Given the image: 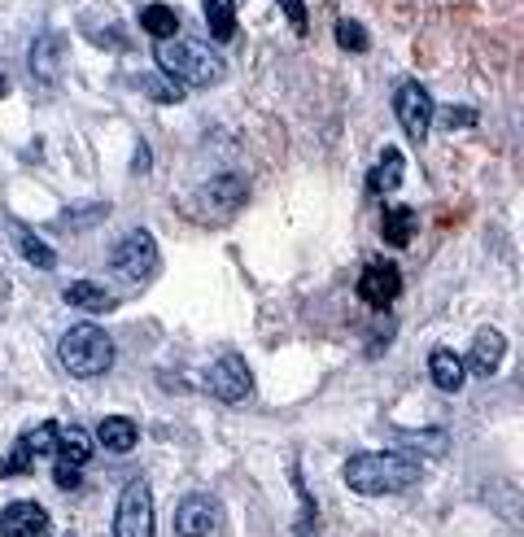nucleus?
<instances>
[{
	"label": "nucleus",
	"mask_w": 524,
	"mask_h": 537,
	"mask_svg": "<svg viewBox=\"0 0 524 537\" xmlns=\"http://www.w3.org/2000/svg\"><path fill=\"white\" fill-rule=\"evenodd\" d=\"M57 358H62V367L70 376L92 380V376H101V372L114 367V341H110V332L97 328V324H79L57 341Z\"/></svg>",
	"instance_id": "f03ea898"
},
{
	"label": "nucleus",
	"mask_w": 524,
	"mask_h": 537,
	"mask_svg": "<svg viewBox=\"0 0 524 537\" xmlns=\"http://www.w3.org/2000/svg\"><path fill=\"white\" fill-rule=\"evenodd\" d=\"M503 354H507V337L498 328H481L472 337V350H468V372L472 376H494L503 367Z\"/></svg>",
	"instance_id": "f8f14e48"
},
{
	"label": "nucleus",
	"mask_w": 524,
	"mask_h": 537,
	"mask_svg": "<svg viewBox=\"0 0 524 537\" xmlns=\"http://www.w3.org/2000/svg\"><path fill=\"white\" fill-rule=\"evenodd\" d=\"M393 114H398V123L402 131L415 140V145H424V136H428V127H433V97H428V88L424 83H402L398 92H393Z\"/></svg>",
	"instance_id": "423d86ee"
},
{
	"label": "nucleus",
	"mask_w": 524,
	"mask_h": 537,
	"mask_svg": "<svg viewBox=\"0 0 524 537\" xmlns=\"http://www.w3.org/2000/svg\"><path fill=\"white\" fill-rule=\"evenodd\" d=\"M44 533H49V511L40 503L18 498V503L0 511V537H44Z\"/></svg>",
	"instance_id": "9d476101"
},
{
	"label": "nucleus",
	"mask_w": 524,
	"mask_h": 537,
	"mask_svg": "<svg viewBox=\"0 0 524 537\" xmlns=\"http://www.w3.org/2000/svg\"><path fill=\"white\" fill-rule=\"evenodd\" d=\"M97 441L105 450H114V455H131L140 441V428H136V420H127V415H105L97 424Z\"/></svg>",
	"instance_id": "4468645a"
},
{
	"label": "nucleus",
	"mask_w": 524,
	"mask_h": 537,
	"mask_svg": "<svg viewBox=\"0 0 524 537\" xmlns=\"http://www.w3.org/2000/svg\"><path fill=\"white\" fill-rule=\"evenodd\" d=\"M158 66L166 75L184 79V83H197V88H214V83L228 79V66H223V57L206 49V44L197 40H166L158 49Z\"/></svg>",
	"instance_id": "7ed1b4c3"
},
{
	"label": "nucleus",
	"mask_w": 524,
	"mask_h": 537,
	"mask_svg": "<svg viewBox=\"0 0 524 537\" xmlns=\"http://www.w3.org/2000/svg\"><path fill=\"white\" fill-rule=\"evenodd\" d=\"M398 293H402V271L393 267V262H385V258L367 262L363 276H359V297L363 302L376 306V310H389L393 302H398Z\"/></svg>",
	"instance_id": "1a4fd4ad"
},
{
	"label": "nucleus",
	"mask_w": 524,
	"mask_h": 537,
	"mask_svg": "<svg viewBox=\"0 0 524 537\" xmlns=\"http://www.w3.org/2000/svg\"><path fill=\"white\" fill-rule=\"evenodd\" d=\"M5 92H9V79H5V75H0V97H5Z\"/></svg>",
	"instance_id": "cd10ccee"
},
{
	"label": "nucleus",
	"mask_w": 524,
	"mask_h": 537,
	"mask_svg": "<svg viewBox=\"0 0 524 537\" xmlns=\"http://www.w3.org/2000/svg\"><path fill=\"white\" fill-rule=\"evenodd\" d=\"M380 236H385V245H393V249H407L411 236H415V210H407V206L385 210V219H380Z\"/></svg>",
	"instance_id": "f3484780"
},
{
	"label": "nucleus",
	"mask_w": 524,
	"mask_h": 537,
	"mask_svg": "<svg viewBox=\"0 0 524 537\" xmlns=\"http://www.w3.org/2000/svg\"><path fill=\"white\" fill-rule=\"evenodd\" d=\"M332 31H337V44H341L345 53H367V49H372V35L363 31V22L337 18V27H332Z\"/></svg>",
	"instance_id": "4be33fe9"
},
{
	"label": "nucleus",
	"mask_w": 524,
	"mask_h": 537,
	"mask_svg": "<svg viewBox=\"0 0 524 537\" xmlns=\"http://www.w3.org/2000/svg\"><path fill=\"white\" fill-rule=\"evenodd\" d=\"M53 481H57V489H79V481H83L79 463H66V459H57V468H53Z\"/></svg>",
	"instance_id": "393cba45"
},
{
	"label": "nucleus",
	"mask_w": 524,
	"mask_h": 537,
	"mask_svg": "<svg viewBox=\"0 0 524 537\" xmlns=\"http://www.w3.org/2000/svg\"><path fill=\"white\" fill-rule=\"evenodd\" d=\"M206 27L219 44L236 40V0H206Z\"/></svg>",
	"instance_id": "aec40b11"
},
{
	"label": "nucleus",
	"mask_w": 524,
	"mask_h": 537,
	"mask_svg": "<svg viewBox=\"0 0 524 537\" xmlns=\"http://www.w3.org/2000/svg\"><path fill=\"white\" fill-rule=\"evenodd\" d=\"M428 376H433V385L442 393H455L463 380H468V358L446 350V345H437V350L428 354Z\"/></svg>",
	"instance_id": "ddd939ff"
},
{
	"label": "nucleus",
	"mask_w": 524,
	"mask_h": 537,
	"mask_svg": "<svg viewBox=\"0 0 524 537\" xmlns=\"http://www.w3.org/2000/svg\"><path fill=\"white\" fill-rule=\"evenodd\" d=\"M206 201H210V210L232 214L245 201V184L236 175H219V179H210V184H206Z\"/></svg>",
	"instance_id": "6ab92c4d"
},
{
	"label": "nucleus",
	"mask_w": 524,
	"mask_h": 537,
	"mask_svg": "<svg viewBox=\"0 0 524 537\" xmlns=\"http://www.w3.org/2000/svg\"><path fill=\"white\" fill-rule=\"evenodd\" d=\"M206 389H210L219 402H228V407H236V402H245L249 393H254V376H249L245 358H241V354H223L219 363L210 367Z\"/></svg>",
	"instance_id": "0eeeda50"
},
{
	"label": "nucleus",
	"mask_w": 524,
	"mask_h": 537,
	"mask_svg": "<svg viewBox=\"0 0 524 537\" xmlns=\"http://www.w3.org/2000/svg\"><path fill=\"white\" fill-rule=\"evenodd\" d=\"M62 297H66V306L92 310V315H101V310H114V297L105 293L101 284H92V280H75V284H66Z\"/></svg>",
	"instance_id": "dca6fc26"
},
{
	"label": "nucleus",
	"mask_w": 524,
	"mask_h": 537,
	"mask_svg": "<svg viewBox=\"0 0 524 537\" xmlns=\"http://www.w3.org/2000/svg\"><path fill=\"white\" fill-rule=\"evenodd\" d=\"M402 171H407L402 153H398V149H385V153H380V162H376V171L367 175V193H372V197L393 193V188L402 184Z\"/></svg>",
	"instance_id": "2eb2a0df"
},
{
	"label": "nucleus",
	"mask_w": 524,
	"mask_h": 537,
	"mask_svg": "<svg viewBox=\"0 0 524 537\" xmlns=\"http://www.w3.org/2000/svg\"><path fill=\"white\" fill-rule=\"evenodd\" d=\"M276 5L289 14V22H293V31L302 35L306 31V0H276Z\"/></svg>",
	"instance_id": "bb28decb"
},
{
	"label": "nucleus",
	"mask_w": 524,
	"mask_h": 537,
	"mask_svg": "<svg viewBox=\"0 0 524 537\" xmlns=\"http://www.w3.org/2000/svg\"><path fill=\"white\" fill-rule=\"evenodd\" d=\"M214 524H219V503L206 494H188L175 511V533L180 537H210Z\"/></svg>",
	"instance_id": "9b49d317"
},
{
	"label": "nucleus",
	"mask_w": 524,
	"mask_h": 537,
	"mask_svg": "<svg viewBox=\"0 0 524 537\" xmlns=\"http://www.w3.org/2000/svg\"><path fill=\"white\" fill-rule=\"evenodd\" d=\"M18 245H22V254H27L31 267H40V271H53V267H57V254H53V249L40 241V236L18 232Z\"/></svg>",
	"instance_id": "b1692460"
},
{
	"label": "nucleus",
	"mask_w": 524,
	"mask_h": 537,
	"mask_svg": "<svg viewBox=\"0 0 524 537\" xmlns=\"http://www.w3.org/2000/svg\"><path fill=\"white\" fill-rule=\"evenodd\" d=\"M345 485L363 498H385V494H407L420 481V459L402 455V450H363V455L345 459Z\"/></svg>",
	"instance_id": "f257e3e1"
},
{
	"label": "nucleus",
	"mask_w": 524,
	"mask_h": 537,
	"mask_svg": "<svg viewBox=\"0 0 524 537\" xmlns=\"http://www.w3.org/2000/svg\"><path fill=\"white\" fill-rule=\"evenodd\" d=\"M442 123L455 131V127H472L476 123V110H468V105H446L442 110Z\"/></svg>",
	"instance_id": "a878e982"
},
{
	"label": "nucleus",
	"mask_w": 524,
	"mask_h": 537,
	"mask_svg": "<svg viewBox=\"0 0 524 537\" xmlns=\"http://www.w3.org/2000/svg\"><path fill=\"white\" fill-rule=\"evenodd\" d=\"M140 31H149L158 44L175 40V31H180V14H175L171 5H145L140 9Z\"/></svg>",
	"instance_id": "a211bd4d"
},
{
	"label": "nucleus",
	"mask_w": 524,
	"mask_h": 537,
	"mask_svg": "<svg viewBox=\"0 0 524 537\" xmlns=\"http://www.w3.org/2000/svg\"><path fill=\"white\" fill-rule=\"evenodd\" d=\"M153 494L145 481H131L114 511V537H153Z\"/></svg>",
	"instance_id": "39448f33"
},
{
	"label": "nucleus",
	"mask_w": 524,
	"mask_h": 537,
	"mask_svg": "<svg viewBox=\"0 0 524 537\" xmlns=\"http://www.w3.org/2000/svg\"><path fill=\"white\" fill-rule=\"evenodd\" d=\"M57 446H62V424L44 420V424L27 428V433L18 437L14 455H9L5 463H0V476H18V472H27V463H31V459L49 455V450H57Z\"/></svg>",
	"instance_id": "6e6552de"
},
{
	"label": "nucleus",
	"mask_w": 524,
	"mask_h": 537,
	"mask_svg": "<svg viewBox=\"0 0 524 537\" xmlns=\"http://www.w3.org/2000/svg\"><path fill=\"white\" fill-rule=\"evenodd\" d=\"M114 271H118L123 280H131V284L149 280L153 271H158V241H153L145 228L127 232L123 241L114 245Z\"/></svg>",
	"instance_id": "20e7f679"
},
{
	"label": "nucleus",
	"mask_w": 524,
	"mask_h": 537,
	"mask_svg": "<svg viewBox=\"0 0 524 537\" xmlns=\"http://www.w3.org/2000/svg\"><path fill=\"white\" fill-rule=\"evenodd\" d=\"M57 459L79 463V468H83V463L92 459V437L83 433V428H75V424L62 428V446H57Z\"/></svg>",
	"instance_id": "412c9836"
},
{
	"label": "nucleus",
	"mask_w": 524,
	"mask_h": 537,
	"mask_svg": "<svg viewBox=\"0 0 524 537\" xmlns=\"http://www.w3.org/2000/svg\"><path fill=\"white\" fill-rule=\"evenodd\" d=\"M402 446L420 450V455H446V433L442 428H420V433H402Z\"/></svg>",
	"instance_id": "5701e85b"
}]
</instances>
